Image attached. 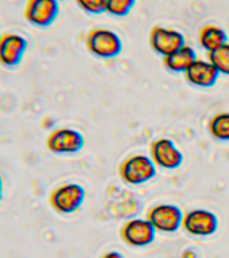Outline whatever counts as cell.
I'll return each mask as SVG.
<instances>
[{"label": "cell", "mask_w": 229, "mask_h": 258, "mask_svg": "<svg viewBox=\"0 0 229 258\" xmlns=\"http://www.w3.org/2000/svg\"><path fill=\"white\" fill-rule=\"evenodd\" d=\"M58 2H64V0H58Z\"/></svg>", "instance_id": "obj_22"}, {"label": "cell", "mask_w": 229, "mask_h": 258, "mask_svg": "<svg viewBox=\"0 0 229 258\" xmlns=\"http://www.w3.org/2000/svg\"><path fill=\"white\" fill-rule=\"evenodd\" d=\"M136 0H107V12L113 16H127Z\"/></svg>", "instance_id": "obj_17"}, {"label": "cell", "mask_w": 229, "mask_h": 258, "mask_svg": "<svg viewBox=\"0 0 229 258\" xmlns=\"http://www.w3.org/2000/svg\"><path fill=\"white\" fill-rule=\"evenodd\" d=\"M186 39L181 31L175 28L155 26L150 31V46L163 58L185 46Z\"/></svg>", "instance_id": "obj_8"}, {"label": "cell", "mask_w": 229, "mask_h": 258, "mask_svg": "<svg viewBox=\"0 0 229 258\" xmlns=\"http://www.w3.org/2000/svg\"><path fill=\"white\" fill-rule=\"evenodd\" d=\"M86 191L81 184L69 181L58 185L50 194V205L57 213L73 214L84 205Z\"/></svg>", "instance_id": "obj_3"}, {"label": "cell", "mask_w": 229, "mask_h": 258, "mask_svg": "<svg viewBox=\"0 0 229 258\" xmlns=\"http://www.w3.org/2000/svg\"><path fill=\"white\" fill-rule=\"evenodd\" d=\"M218 72L208 59L194 60L193 64L185 72L186 81L197 88H212L217 82Z\"/></svg>", "instance_id": "obj_12"}, {"label": "cell", "mask_w": 229, "mask_h": 258, "mask_svg": "<svg viewBox=\"0 0 229 258\" xmlns=\"http://www.w3.org/2000/svg\"><path fill=\"white\" fill-rule=\"evenodd\" d=\"M210 135L218 141H229V112L214 114L208 124Z\"/></svg>", "instance_id": "obj_15"}, {"label": "cell", "mask_w": 229, "mask_h": 258, "mask_svg": "<svg viewBox=\"0 0 229 258\" xmlns=\"http://www.w3.org/2000/svg\"><path fill=\"white\" fill-rule=\"evenodd\" d=\"M150 155L157 167L163 169L179 168L184 163V155L174 141L167 137H161L151 143Z\"/></svg>", "instance_id": "obj_10"}, {"label": "cell", "mask_w": 229, "mask_h": 258, "mask_svg": "<svg viewBox=\"0 0 229 258\" xmlns=\"http://www.w3.org/2000/svg\"><path fill=\"white\" fill-rule=\"evenodd\" d=\"M74 2L82 11L92 15H100L107 12V0H74Z\"/></svg>", "instance_id": "obj_18"}, {"label": "cell", "mask_w": 229, "mask_h": 258, "mask_svg": "<svg viewBox=\"0 0 229 258\" xmlns=\"http://www.w3.org/2000/svg\"><path fill=\"white\" fill-rule=\"evenodd\" d=\"M121 238L133 247L151 245L157 237V230L147 218H131L121 226Z\"/></svg>", "instance_id": "obj_7"}, {"label": "cell", "mask_w": 229, "mask_h": 258, "mask_svg": "<svg viewBox=\"0 0 229 258\" xmlns=\"http://www.w3.org/2000/svg\"><path fill=\"white\" fill-rule=\"evenodd\" d=\"M208 60L220 76H229V42L214 51L208 52Z\"/></svg>", "instance_id": "obj_16"}, {"label": "cell", "mask_w": 229, "mask_h": 258, "mask_svg": "<svg viewBox=\"0 0 229 258\" xmlns=\"http://www.w3.org/2000/svg\"><path fill=\"white\" fill-rule=\"evenodd\" d=\"M86 48L97 58L112 59L123 51V40L113 30L93 28L86 36Z\"/></svg>", "instance_id": "obj_2"}, {"label": "cell", "mask_w": 229, "mask_h": 258, "mask_svg": "<svg viewBox=\"0 0 229 258\" xmlns=\"http://www.w3.org/2000/svg\"><path fill=\"white\" fill-rule=\"evenodd\" d=\"M197 59V54L194 51V48L189 44H185L175 52L165 56L163 58V64L170 72L185 73L193 64L194 60Z\"/></svg>", "instance_id": "obj_13"}, {"label": "cell", "mask_w": 229, "mask_h": 258, "mask_svg": "<svg viewBox=\"0 0 229 258\" xmlns=\"http://www.w3.org/2000/svg\"><path fill=\"white\" fill-rule=\"evenodd\" d=\"M84 135L73 128H58L49 135L46 147L54 155H74L84 148Z\"/></svg>", "instance_id": "obj_4"}, {"label": "cell", "mask_w": 229, "mask_h": 258, "mask_svg": "<svg viewBox=\"0 0 229 258\" xmlns=\"http://www.w3.org/2000/svg\"><path fill=\"white\" fill-rule=\"evenodd\" d=\"M60 15L58 0H27L24 7V18L35 27L52 26Z\"/></svg>", "instance_id": "obj_9"}, {"label": "cell", "mask_w": 229, "mask_h": 258, "mask_svg": "<svg viewBox=\"0 0 229 258\" xmlns=\"http://www.w3.org/2000/svg\"><path fill=\"white\" fill-rule=\"evenodd\" d=\"M101 258H125V257L120 253V251L112 250V251H108V253H105Z\"/></svg>", "instance_id": "obj_19"}, {"label": "cell", "mask_w": 229, "mask_h": 258, "mask_svg": "<svg viewBox=\"0 0 229 258\" xmlns=\"http://www.w3.org/2000/svg\"><path fill=\"white\" fill-rule=\"evenodd\" d=\"M182 227L194 237H210L218 229V218L206 209L190 210L184 215Z\"/></svg>", "instance_id": "obj_6"}, {"label": "cell", "mask_w": 229, "mask_h": 258, "mask_svg": "<svg viewBox=\"0 0 229 258\" xmlns=\"http://www.w3.org/2000/svg\"><path fill=\"white\" fill-rule=\"evenodd\" d=\"M121 180L131 185H141L157 175V165L153 159L143 153H135L123 160L119 167Z\"/></svg>", "instance_id": "obj_1"}, {"label": "cell", "mask_w": 229, "mask_h": 258, "mask_svg": "<svg viewBox=\"0 0 229 258\" xmlns=\"http://www.w3.org/2000/svg\"><path fill=\"white\" fill-rule=\"evenodd\" d=\"M182 210L173 203H159L149 210L147 219L155 227L157 231L162 233H175L182 227L184 222Z\"/></svg>", "instance_id": "obj_5"}, {"label": "cell", "mask_w": 229, "mask_h": 258, "mask_svg": "<svg viewBox=\"0 0 229 258\" xmlns=\"http://www.w3.org/2000/svg\"><path fill=\"white\" fill-rule=\"evenodd\" d=\"M198 43L204 50L210 52L228 43V36H226L224 28L217 24H205L198 34Z\"/></svg>", "instance_id": "obj_14"}, {"label": "cell", "mask_w": 229, "mask_h": 258, "mask_svg": "<svg viewBox=\"0 0 229 258\" xmlns=\"http://www.w3.org/2000/svg\"><path fill=\"white\" fill-rule=\"evenodd\" d=\"M28 48V40L20 34L7 32L0 38V64L15 68L23 60Z\"/></svg>", "instance_id": "obj_11"}, {"label": "cell", "mask_w": 229, "mask_h": 258, "mask_svg": "<svg viewBox=\"0 0 229 258\" xmlns=\"http://www.w3.org/2000/svg\"><path fill=\"white\" fill-rule=\"evenodd\" d=\"M3 195H4V180L2 175H0V202L3 199Z\"/></svg>", "instance_id": "obj_20"}, {"label": "cell", "mask_w": 229, "mask_h": 258, "mask_svg": "<svg viewBox=\"0 0 229 258\" xmlns=\"http://www.w3.org/2000/svg\"><path fill=\"white\" fill-rule=\"evenodd\" d=\"M2 35H3V34H2V32H0V38H2Z\"/></svg>", "instance_id": "obj_21"}]
</instances>
